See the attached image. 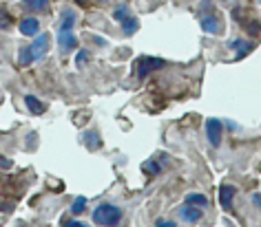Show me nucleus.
<instances>
[{
    "mask_svg": "<svg viewBox=\"0 0 261 227\" xmlns=\"http://www.w3.org/2000/svg\"><path fill=\"white\" fill-rule=\"evenodd\" d=\"M124 216L122 207H117L113 203H100L93 210V223L100 227H115L120 225V220Z\"/></svg>",
    "mask_w": 261,
    "mask_h": 227,
    "instance_id": "obj_1",
    "label": "nucleus"
},
{
    "mask_svg": "<svg viewBox=\"0 0 261 227\" xmlns=\"http://www.w3.org/2000/svg\"><path fill=\"white\" fill-rule=\"evenodd\" d=\"M164 67H166V60H162V57L142 55V57H138V62H135V75H138V80H146L151 73L162 71Z\"/></svg>",
    "mask_w": 261,
    "mask_h": 227,
    "instance_id": "obj_2",
    "label": "nucleus"
},
{
    "mask_svg": "<svg viewBox=\"0 0 261 227\" xmlns=\"http://www.w3.org/2000/svg\"><path fill=\"white\" fill-rule=\"evenodd\" d=\"M206 137H208V144L213 148H219L221 146V139H224V121L219 119H206Z\"/></svg>",
    "mask_w": 261,
    "mask_h": 227,
    "instance_id": "obj_3",
    "label": "nucleus"
},
{
    "mask_svg": "<svg viewBox=\"0 0 261 227\" xmlns=\"http://www.w3.org/2000/svg\"><path fill=\"white\" fill-rule=\"evenodd\" d=\"M201 31H206V34H213V36H217L224 31V20H221V16L217 14H206V16H201Z\"/></svg>",
    "mask_w": 261,
    "mask_h": 227,
    "instance_id": "obj_4",
    "label": "nucleus"
},
{
    "mask_svg": "<svg viewBox=\"0 0 261 227\" xmlns=\"http://www.w3.org/2000/svg\"><path fill=\"white\" fill-rule=\"evenodd\" d=\"M58 49H60L62 55L75 51L77 49V36L73 31H58Z\"/></svg>",
    "mask_w": 261,
    "mask_h": 227,
    "instance_id": "obj_5",
    "label": "nucleus"
},
{
    "mask_svg": "<svg viewBox=\"0 0 261 227\" xmlns=\"http://www.w3.org/2000/svg\"><path fill=\"white\" fill-rule=\"evenodd\" d=\"M49 34H38L36 36V40H34V44H31V53H34V60L36 62H40V60H44L47 57V53H49Z\"/></svg>",
    "mask_w": 261,
    "mask_h": 227,
    "instance_id": "obj_6",
    "label": "nucleus"
},
{
    "mask_svg": "<svg viewBox=\"0 0 261 227\" xmlns=\"http://www.w3.org/2000/svg\"><path fill=\"white\" fill-rule=\"evenodd\" d=\"M18 29H20V34L24 38H36L40 34V20H38L36 16H24V18H20V22H18Z\"/></svg>",
    "mask_w": 261,
    "mask_h": 227,
    "instance_id": "obj_7",
    "label": "nucleus"
},
{
    "mask_svg": "<svg viewBox=\"0 0 261 227\" xmlns=\"http://www.w3.org/2000/svg\"><path fill=\"white\" fill-rule=\"evenodd\" d=\"M237 197V187L230 183L219 185V205L224 207V212H232V201Z\"/></svg>",
    "mask_w": 261,
    "mask_h": 227,
    "instance_id": "obj_8",
    "label": "nucleus"
},
{
    "mask_svg": "<svg viewBox=\"0 0 261 227\" xmlns=\"http://www.w3.org/2000/svg\"><path fill=\"white\" fill-rule=\"evenodd\" d=\"M228 49L234 51V53H237V57L241 60V57H246L248 53H252V51H254V42L246 40V38H234V40L228 42Z\"/></svg>",
    "mask_w": 261,
    "mask_h": 227,
    "instance_id": "obj_9",
    "label": "nucleus"
},
{
    "mask_svg": "<svg viewBox=\"0 0 261 227\" xmlns=\"http://www.w3.org/2000/svg\"><path fill=\"white\" fill-rule=\"evenodd\" d=\"M201 212L199 207H195V205H188V203H184L179 207V218L184 220V223H188V225H195V223H199L201 220Z\"/></svg>",
    "mask_w": 261,
    "mask_h": 227,
    "instance_id": "obj_10",
    "label": "nucleus"
},
{
    "mask_svg": "<svg viewBox=\"0 0 261 227\" xmlns=\"http://www.w3.org/2000/svg\"><path fill=\"white\" fill-rule=\"evenodd\" d=\"M77 22V14L73 9H62L60 11V22H58V31H73Z\"/></svg>",
    "mask_w": 261,
    "mask_h": 227,
    "instance_id": "obj_11",
    "label": "nucleus"
},
{
    "mask_svg": "<svg viewBox=\"0 0 261 227\" xmlns=\"http://www.w3.org/2000/svg\"><path fill=\"white\" fill-rule=\"evenodd\" d=\"M24 106H27V110L31 115H44L47 113V104H44L42 100H38L36 95H24Z\"/></svg>",
    "mask_w": 261,
    "mask_h": 227,
    "instance_id": "obj_12",
    "label": "nucleus"
},
{
    "mask_svg": "<svg viewBox=\"0 0 261 227\" xmlns=\"http://www.w3.org/2000/svg\"><path fill=\"white\" fill-rule=\"evenodd\" d=\"M82 144H84V148H87L89 152H95V150H100L102 148V137L95 131H87L82 135Z\"/></svg>",
    "mask_w": 261,
    "mask_h": 227,
    "instance_id": "obj_13",
    "label": "nucleus"
},
{
    "mask_svg": "<svg viewBox=\"0 0 261 227\" xmlns=\"http://www.w3.org/2000/svg\"><path fill=\"white\" fill-rule=\"evenodd\" d=\"M120 27H122V36H126V38H130V36H135L140 31V20L135 18L133 14H130L126 20L124 22H120Z\"/></svg>",
    "mask_w": 261,
    "mask_h": 227,
    "instance_id": "obj_14",
    "label": "nucleus"
},
{
    "mask_svg": "<svg viewBox=\"0 0 261 227\" xmlns=\"http://www.w3.org/2000/svg\"><path fill=\"white\" fill-rule=\"evenodd\" d=\"M184 203L195 205V207H199V210H206V207H208V197H206V194H201V192H191V194H186Z\"/></svg>",
    "mask_w": 261,
    "mask_h": 227,
    "instance_id": "obj_15",
    "label": "nucleus"
},
{
    "mask_svg": "<svg viewBox=\"0 0 261 227\" xmlns=\"http://www.w3.org/2000/svg\"><path fill=\"white\" fill-rule=\"evenodd\" d=\"M22 7L34 11V14H40V11L49 9V0H22Z\"/></svg>",
    "mask_w": 261,
    "mask_h": 227,
    "instance_id": "obj_16",
    "label": "nucleus"
},
{
    "mask_svg": "<svg viewBox=\"0 0 261 227\" xmlns=\"http://www.w3.org/2000/svg\"><path fill=\"white\" fill-rule=\"evenodd\" d=\"M36 60H34V53H31L29 47H22L18 51V67H31Z\"/></svg>",
    "mask_w": 261,
    "mask_h": 227,
    "instance_id": "obj_17",
    "label": "nucleus"
},
{
    "mask_svg": "<svg viewBox=\"0 0 261 227\" xmlns=\"http://www.w3.org/2000/svg\"><path fill=\"white\" fill-rule=\"evenodd\" d=\"M142 170H144L148 177H160V174H162V166L155 159H148V161L142 164Z\"/></svg>",
    "mask_w": 261,
    "mask_h": 227,
    "instance_id": "obj_18",
    "label": "nucleus"
},
{
    "mask_svg": "<svg viewBox=\"0 0 261 227\" xmlns=\"http://www.w3.org/2000/svg\"><path fill=\"white\" fill-rule=\"evenodd\" d=\"M87 203H89L87 197H77L73 203H71V210H69V212L73 214V216H80V214L87 212Z\"/></svg>",
    "mask_w": 261,
    "mask_h": 227,
    "instance_id": "obj_19",
    "label": "nucleus"
},
{
    "mask_svg": "<svg viewBox=\"0 0 261 227\" xmlns=\"http://www.w3.org/2000/svg\"><path fill=\"white\" fill-rule=\"evenodd\" d=\"M128 16H130V9L126 7V5H117V7L113 9V20L115 22H124Z\"/></svg>",
    "mask_w": 261,
    "mask_h": 227,
    "instance_id": "obj_20",
    "label": "nucleus"
},
{
    "mask_svg": "<svg viewBox=\"0 0 261 227\" xmlns=\"http://www.w3.org/2000/svg\"><path fill=\"white\" fill-rule=\"evenodd\" d=\"M0 29H11V16L5 5H0Z\"/></svg>",
    "mask_w": 261,
    "mask_h": 227,
    "instance_id": "obj_21",
    "label": "nucleus"
},
{
    "mask_svg": "<svg viewBox=\"0 0 261 227\" xmlns=\"http://www.w3.org/2000/svg\"><path fill=\"white\" fill-rule=\"evenodd\" d=\"M89 60H91V51L89 49H80V51H77V55H75V67L82 69Z\"/></svg>",
    "mask_w": 261,
    "mask_h": 227,
    "instance_id": "obj_22",
    "label": "nucleus"
},
{
    "mask_svg": "<svg viewBox=\"0 0 261 227\" xmlns=\"http://www.w3.org/2000/svg\"><path fill=\"white\" fill-rule=\"evenodd\" d=\"M246 31H248V34H252V36L261 34V27H259V22H257V20H252V22H246Z\"/></svg>",
    "mask_w": 261,
    "mask_h": 227,
    "instance_id": "obj_23",
    "label": "nucleus"
},
{
    "mask_svg": "<svg viewBox=\"0 0 261 227\" xmlns=\"http://www.w3.org/2000/svg\"><path fill=\"white\" fill-rule=\"evenodd\" d=\"M155 227H179L175 220H171V218H158L155 220Z\"/></svg>",
    "mask_w": 261,
    "mask_h": 227,
    "instance_id": "obj_24",
    "label": "nucleus"
},
{
    "mask_svg": "<svg viewBox=\"0 0 261 227\" xmlns=\"http://www.w3.org/2000/svg\"><path fill=\"white\" fill-rule=\"evenodd\" d=\"M62 227H89V225L82 223V220H64Z\"/></svg>",
    "mask_w": 261,
    "mask_h": 227,
    "instance_id": "obj_25",
    "label": "nucleus"
},
{
    "mask_svg": "<svg viewBox=\"0 0 261 227\" xmlns=\"http://www.w3.org/2000/svg\"><path fill=\"white\" fill-rule=\"evenodd\" d=\"M11 166H14V161H11V159H7V157H3V154H0V168H3V170H9Z\"/></svg>",
    "mask_w": 261,
    "mask_h": 227,
    "instance_id": "obj_26",
    "label": "nucleus"
},
{
    "mask_svg": "<svg viewBox=\"0 0 261 227\" xmlns=\"http://www.w3.org/2000/svg\"><path fill=\"white\" fill-rule=\"evenodd\" d=\"M252 205H254V207H257V210L261 212V192L252 194Z\"/></svg>",
    "mask_w": 261,
    "mask_h": 227,
    "instance_id": "obj_27",
    "label": "nucleus"
},
{
    "mask_svg": "<svg viewBox=\"0 0 261 227\" xmlns=\"http://www.w3.org/2000/svg\"><path fill=\"white\" fill-rule=\"evenodd\" d=\"M224 124H228V131H237V124H234V121H224Z\"/></svg>",
    "mask_w": 261,
    "mask_h": 227,
    "instance_id": "obj_28",
    "label": "nucleus"
},
{
    "mask_svg": "<svg viewBox=\"0 0 261 227\" xmlns=\"http://www.w3.org/2000/svg\"><path fill=\"white\" fill-rule=\"evenodd\" d=\"M73 3H77V5H87L89 0H73Z\"/></svg>",
    "mask_w": 261,
    "mask_h": 227,
    "instance_id": "obj_29",
    "label": "nucleus"
},
{
    "mask_svg": "<svg viewBox=\"0 0 261 227\" xmlns=\"http://www.w3.org/2000/svg\"><path fill=\"white\" fill-rule=\"evenodd\" d=\"M97 3H109V0H97Z\"/></svg>",
    "mask_w": 261,
    "mask_h": 227,
    "instance_id": "obj_30",
    "label": "nucleus"
},
{
    "mask_svg": "<svg viewBox=\"0 0 261 227\" xmlns=\"http://www.w3.org/2000/svg\"><path fill=\"white\" fill-rule=\"evenodd\" d=\"M115 227H120V225H115Z\"/></svg>",
    "mask_w": 261,
    "mask_h": 227,
    "instance_id": "obj_31",
    "label": "nucleus"
}]
</instances>
